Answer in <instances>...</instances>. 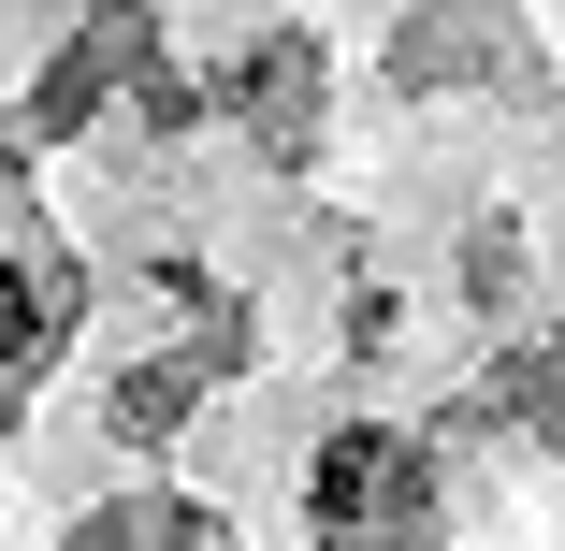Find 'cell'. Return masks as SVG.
Here are the masks:
<instances>
[{
	"label": "cell",
	"mask_w": 565,
	"mask_h": 551,
	"mask_svg": "<svg viewBox=\"0 0 565 551\" xmlns=\"http://www.w3.org/2000/svg\"><path fill=\"white\" fill-rule=\"evenodd\" d=\"M392 494H406V451H392V435H333V465H319V522L349 537V522H377Z\"/></svg>",
	"instance_id": "6da1fadb"
}]
</instances>
